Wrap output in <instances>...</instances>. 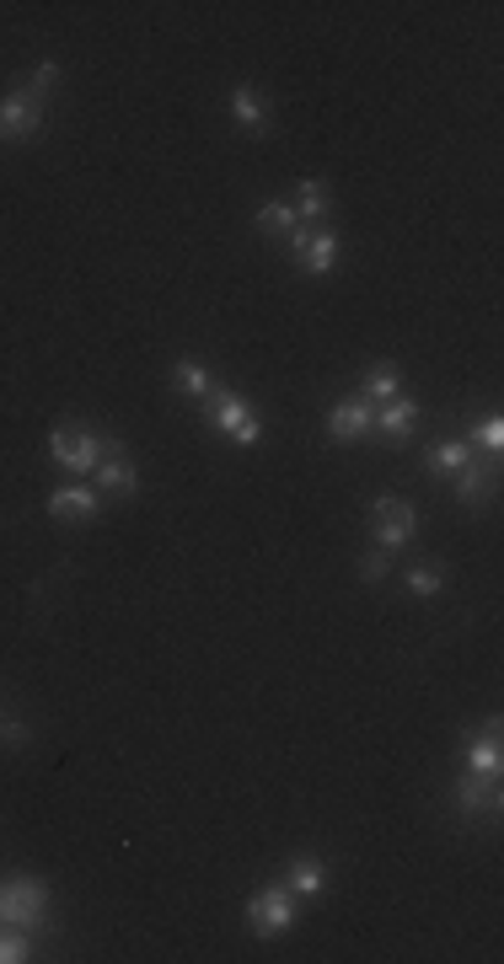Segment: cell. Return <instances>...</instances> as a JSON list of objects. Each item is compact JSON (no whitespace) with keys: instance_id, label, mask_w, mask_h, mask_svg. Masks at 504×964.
I'll return each mask as SVG.
<instances>
[{"instance_id":"cell-20","label":"cell","mask_w":504,"mask_h":964,"mask_svg":"<svg viewBox=\"0 0 504 964\" xmlns=\"http://www.w3.org/2000/svg\"><path fill=\"white\" fill-rule=\"evenodd\" d=\"M467 461H472V440H446L435 456H429V467H435V472H451V478L462 472Z\"/></svg>"},{"instance_id":"cell-7","label":"cell","mask_w":504,"mask_h":964,"mask_svg":"<svg viewBox=\"0 0 504 964\" xmlns=\"http://www.w3.org/2000/svg\"><path fill=\"white\" fill-rule=\"evenodd\" d=\"M371 429H376V407H371V402H360V397L338 402L333 413H328V435H333L338 445H354V440H365Z\"/></svg>"},{"instance_id":"cell-3","label":"cell","mask_w":504,"mask_h":964,"mask_svg":"<svg viewBox=\"0 0 504 964\" xmlns=\"http://www.w3.org/2000/svg\"><path fill=\"white\" fill-rule=\"evenodd\" d=\"M48 884L33 879V874H17V879L0 884V922L22 927V932H39L48 917Z\"/></svg>"},{"instance_id":"cell-13","label":"cell","mask_w":504,"mask_h":964,"mask_svg":"<svg viewBox=\"0 0 504 964\" xmlns=\"http://www.w3.org/2000/svg\"><path fill=\"white\" fill-rule=\"evenodd\" d=\"M231 119L242 123V129H258V134H263V129H269V97H263L258 86H248V80L231 86Z\"/></svg>"},{"instance_id":"cell-9","label":"cell","mask_w":504,"mask_h":964,"mask_svg":"<svg viewBox=\"0 0 504 964\" xmlns=\"http://www.w3.org/2000/svg\"><path fill=\"white\" fill-rule=\"evenodd\" d=\"M338 252H343V241H338L333 231H311V237H306V247L295 252V263H300V274L322 280V274H333Z\"/></svg>"},{"instance_id":"cell-27","label":"cell","mask_w":504,"mask_h":964,"mask_svg":"<svg viewBox=\"0 0 504 964\" xmlns=\"http://www.w3.org/2000/svg\"><path fill=\"white\" fill-rule=\"evenodd\" d=\"M0 734H6V745H11V751H22V745H28V723H6V719H0Z\"/></svg>"},{"instance_id":"cell-1","label":"cell","mask_w":504,"mask_h":964,"mask_svg":"<svg viewBox=\"0 0 504 964\" xmlns=\"http://www.w3.org/2000/svg\"><path fill=\"white\" fill-rule=\"evenodd\" d=\"M108 435H97V429H86V424H59L54 435H48V456L65 467V472H76V478H91L97 472V461L108 456Z\"/></svg>"},{"instance_id":"cell-25","label":"cell","mask_w":504,"mask_h":964,"mask_svg":"<svg viewBox=\"0 0 504 964\" xmlns=\"http://www.w3.org/2000/svg\"><path fill=\"white\" fill-rule=\"evenodd\" d=\"M54 80H59V65H54V59H43L39 70H33V76H28V91H33V97H43V102H48V91H54Z\"/></svg>"},{"instance_id":"cell-15","label":"cell","mask_w":504,"mask_h":964,"mask_svg":"<svg viewBox=\"0 0 504 964\" xmlns=\"http://www.w3.org/2000/svg\"><path fill=\"white\" fill-rule=\"evenodd\" d=\"M295 215H300V226H317L322 215H328V188L317 183V177H300L295 183V204H291Z\"/></svg>"},{"instance_id":"cell-19","label":"cell","mask_w":504,"mask_h":964,"mask_svg":"<svg viewBox=\"0 0 504 964\" xmlns=\"http://www.w3.org/2000/svg\"><path fill=\"white\" fill-rule=\"evenodd\" d=\"M285 884H291L295 895H317V889H322V863H317V857H295Z\"/></svg>"},{"instance_id":"cell-14","label":"cell","mask_w":504,"mask_h":964,"mask_svg":"<svg viewBox=\"0 0 504 964\" xmlns=\"http://www.w3.org/2000/svg\"><path fill=\"white\" fill-rule=\"evenodd\" d=\"M457 809H462V814L500 809V788H494V777H478V771H467L462 782H457Z\"/></svg>"},{"instance_id":"cell-5","label":"cell","mask_w":504,"mask_h":964,"mask_svg":"<svg viewBox=\"0 0 504 964\" xmlns=\"http://www.w3.org/2000/svg\"><path fill=\"white\" fill-rule=\"evenodd\" d=\"M371 521H376V547L381 552H397V547H408L414 541V530H419V510L408 504V499H376L371 504Z\"/></svg>"},{"instance_id":"cell-12","label":"cell","mask_w":504,"mask_h":964,"mask_svg":"<svg viewBox=\"0 0 504 964\" xmlns=\"http://www.w3.org/2000/svg\"><path fill=\"white\" fill-rule=\"evenodd\" d=\"M102 510V493L97 488H59V493H48V515L54 521H91Z\"/></svg>"},{"instance_id":"cell-21","label":"cell","mask_w":504,"mask_h":964,"mask_svg":"<svg viewBox=\"0 0 504 964\" xmlns=\"http://www.w3.org/2000/svg\"><path fill=\"white\" fill-rule=\"evenodd\" d=\"M440 584H446V568L440 562H414L408 568V590L414 595H440Z\"/></svg>"},{"instance_id":"cell-23","label":"cell","mask_w":504,"mask_h":964,"mask_svg":"<svg viewBox=\"0 0 504 964\" xmlns=\"http://www.w3.org/2000/svg\"><path fill=\"white\" fill-rule=\"evenodd\" d=\"M28 954H33V949H28V938H22L17 927L0 922V964H22Z\"/></svg>"},{"instance_id":"cell-11","label":"cell","mask_w":504,"mask_h":964,"mask_svg":"<svg viewBox=\"0 0 504 964\" xmlns=\"http://www.w3.org/2000/svg\"><path fill=\"white\" fill-rule=\"evenodd\" d=\"M414 424H419V402H414V397H392V402H381V407H376V429L392 445L408 440V435H414Z\"/></svg>"},{"instance_id":"cell-8","label":"cell","mask_w":504,"mask_h":964,"mask_svg":"<svg viewBox=\"0 0 504 964\" xmlns=\"http://www.w3.org/2000/svg\"><path fill=\"white\" fill-rule=\"evenodd\" d=\"M91 482H97V493H108V499H134V488H140V472H134V461H124V456L108 445V456L97 461Z\"/></svg>"},{"instance_id":"cell-6","label":"cell","mask_w":504,"mask_h":964,"mask_svg":"<svg viewBox=\"0 0 504 964\" xmlns=\"http://www.w3.org/2000/svg\"><path fill=\"white\" fill-rule=\"evenodd\" d=\"M43 119H48V108L28 86H17L11 97H0V140H28V134L43 129Z\"/></svg>"},{"instance_id":"cell-24","label":"cell","mask_w":504,"mask_h":964,"mask_svg":"<svg viewBox=\"0 0 504 964\" xmlns=\"http://www.w3.org/2000/svg\"><path fill=\"white\" fill-rule=\"evenodd\" d=\"M386 568H392V552L371 547V552L360 558V579H365V584H381V579H386Z\"/></svg>"},{"instance_id":"cell-10","label":"cell","mask_w":504,"mask_h":964,"mask_svg":"<svg viewBox=\"0 0 504 964\" xmlns=\"http://www.w3.org/2000/svg\"><path fill=\"white\" fill-rule=\"evenodd\" d=\"M500 729H504L500 719H489V723H483V734L467 745V771H478V777H494V782H500V766H504V756H500Z\"/></svg>"},{"instance_id":"cell-4","label":"cell","mask_w":504,"mask_h":964,"mask_svg":"<svg viewBox=\"0 0 504 964\" xmlns=\"http://www.w3.org/2000/svg\"><path fill=\"white\" fill-rule=\"evenodd\" d=\"M205 418H210L220 435H231V445H258L263 440V418H258L237 392H226V386H215L210 397H205Z\"/></svg>"},{"instance_id":"cell-2","label":"cell","mask_w":504,"mask_h":964,"mask_svg":"<svg viewBox=\"0 0 504 964\" xmlns=\"http://www.w3.org/2000/svg\"><path fill=\"white\" fill-rule=\"evenodd\" d=\"M300 922V900H295L291 884H263L248 900V932L252 938H280Z\"/></svg>"},{"instance_id":"cell-16","label":"cell","mask_w":504,"mask_h":964,"mask_svg":"<svg viewBox=\"0 0 504 964\" xmlns=\"http://www.w3.org/2000/svg\"><path fill=\"white\" fill-rule=\"evenodd\" d=\"M403 397V375L392 370V364H376L371 375H365V386H360V402H371V407H381V402Z\"/></svg>"},{"instance_id":"cell-22","label":"cell","mask_w":504,"mask_h":964,"mask_svg":"<svg viewBox=\"0 0 504 964\" xmlns=\"http://www.w3.org/2000/svg\"><path fill=\"white\" fill-rule=\"evenodd\" d=\"M483 493H489V472H478V467L467 461L462 472H457V499H462V504H478Z\"/></svg>"},{"instance_id":"cell-18","label":"cell","mask_w":504,"mask_h":964,"mask_svg":"<svg viewBox=\"0 0 504 964\" xmlns=\"http://www.w3.org/2000/svg\"><path fill=\"white\" fill-rule=\"evenodd\" d=\"M252 226H258L263 237H291L295 226H300V215H295L291 204H263V209L252 215Z\"/></svg>"},{"instance_id":"cell-26","label":"cell","mask_w":504,"mask_h":964,"mask_svg":"<svg viewBox=\"0 0 504 964\" xmlns=\"http://www.w3.org/2000/svg\"><path fill=\"white\" fill-rule=\"evenodd\" d=\"M472 440L483 445V450H500V445H504V424H500V418H489V424H478V435H472Z\"/></svg>"},{"instance_id":"cell-17","label":"cell","mask_w":504,"mask_h":964,"mask_svg":"<svg viewBox=\"0 0 504 964\" xmlns=\"http://www.w3.org/2000/svg\"><path fill=\"white\" fill-rule=\"evenodd\" d=\"M172 386L183 392V397H210L215 392V375L205 370V364H194V360H177V370H172Z\"/></svg>"}]
</instances>
